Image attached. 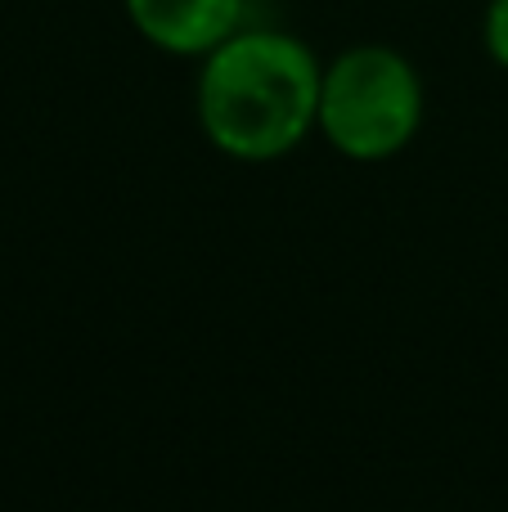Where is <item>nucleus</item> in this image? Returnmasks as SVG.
<instances>
[{"mask_svg": "<svg viewBox=\"0 0 508 512\" xmlns=\"http://www.w3.org/2000/svg\"><path fill=\"white\" fill-rule=\"evenodd\" d=\"M324 68L311 45L279 27L243 23L230 41L203 54L198 126L239 162H275L320 126Z\"/></svg>", "mask_w": 508, "mask_h": 512, "instance_id": "1", "label": "nucleus"}, {"mask_svg": "<svg viewBox=\"0 0 508 512\" xmlns=\"http://www.w3.org/2000/svg\"><path fill=\"white\" fill-rule=\"evenodd\" d=\"M423 126V81L392 45H351L324 68V140L351 162L396 158Z\"/></svg>", "mask_w": 508, "mask_h": 512, "instance_id": "2", "label": "nucleus"}, {"mask_svg": "<svg viewBox=\"0 0 508 512\" xmlns=\"http://www.w3.org/2000/svg\"><path fill=\"white\" fill-rule=\"evenodd\" d=\"M131 27L162 54L203 59L248 18V0H122Z\"/></svg>", "mask_w": 508, "mask_h": 512, "instance_id": "3", "label": "nucleus"}, {"mask_svg": "<svg viewBox=\"0 0 508 512\" xmlns=\"http://www.w3.org/2000/svg\"><path fill=\"white\" fill-rule=\"evenodd\" d=\"M482 41H486V54L508 72V0H491V5H486Z\"/></svg>", "mask_w": 508, "mask_h": 512, "instance_id": "4", "label": "nucleus"}]
</instances>
